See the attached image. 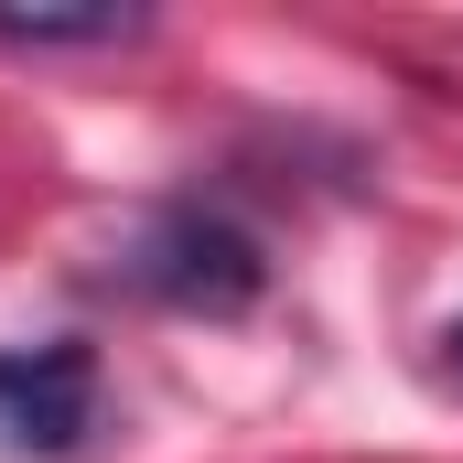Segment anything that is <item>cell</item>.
<instances>
[{
	"instance_id": "cell-3",
	"label": "cell",
	"mask_w": 463,
	"mask_h": 463,
	"mask_svg": "<svg viewBox=\"0 0 463 463\" xmlns=\"http://www.w3.org/2000/svg\"><path fill=\"white\" fill-rule=\"evenodd\" d=\"M129 33H140V11H76V22H43V11H33V22H0V43H11V54H65V43H129Z\"/></svg>"
},
{
	"instance_id": "cell-1",
	"label": "cell",
	"mask_w": 463,
	"mask_h": 463,
	"mask_svg": "<svg viewBox=\"0 0 463 463\" xmlns=\"http://www.w3.org/2000/svg\"><path fill=\"white\" fill-rule=\"evenodd\" d=\"M118 280L140 302H162V313H248L269 291V248H259V227L237 205L173 194V205H151L140 237L118 248Z\"/></svg>"
},
{
	"instance_id": "cell-4",
	"label": "cell",
	"mask_w": 463,
	"mask_h": 463,
	"mask_svg": "<svg viewBox=\"0 0 463 463\" xmlns=\"http://www.w3.org/2000/svg\"><path fill=\"white\" fill-rule=\"evenodd\" d=\"M442 377H453V388H463V324H453V335H442Z\"/></svg>"
},
{
	"instance_id": "cell-2",
	"label": "cell",
	"mask_w": 463,
	"mask_h": 463,
	"mask_svg": "<svg viewBox=\"0 0 463 463\" xmlns=\"http://www.w3.org/2000/svg\"><path fill=\"white\" fill-rule=\"evenodd\" d=\"M98 442V345H0V463H76Z\"/></svg>"
}]
</instances>
